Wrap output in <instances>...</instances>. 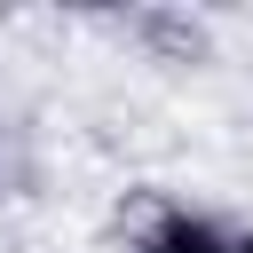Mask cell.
<instances>
[{"mask_svg": "<svg viewBox=\"0 0 253 253\" xmlns=\"http://www.w3.org/2000/svg\"><path fill=\"white\" fill-rule=\"evenodd\" d=\"M134 253H237V229H221V221H206V213H190V206H166V213L142 229Z\"/></svg>", "mask_w": 253, "mask_h": 253, "instance_id": "1", "label": "cell"}, {"mask_svg": "<svg viewBox=\"0 0 253 253\" xmlns=\"http://www.w3.org/2000/svg\"><path fill=\"white\" fill-rule=\"evenodd\" d=\"M237 253H253V229H237Z\"/></svg>", "mask_w": 253, "mask_h": 253, "instance_id": "2", "label": "cell"}]
</instances>
